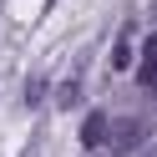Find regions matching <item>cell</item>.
Segmentation results:
<instances>
[{"instance_id":"1","label":"cell","mask_w":157,"mask_h":157,"mask_svg":"<svg viewBox=\"0 0 157 157\" xmlns=\"http://www.w3.org/2000/svg\"><path fill=\"white\" fill-rule=\"evenodd\" d=\"M106 142L117 152H137V147H147V122L142 117H122V122H112V137Z\"/></svg>"},{"instance_id":"2","label":"cell","mask_w":157,"mask_h":157,"mask_svg":"<svg viewBox=\"0 0 157 157\" xmlns=\"http://www.w3.org/2000/svg\"><path fill=\"white\" fill-rule=\"evenodd\" d=\"M106 137H112V122H106V112H91L81 122V147H101Z\"/></svg>"},{"instance_id":"3","label":"cell","mask_w":157,"mask_h":157,"mask_svg":"<svg viewBox=\"0 0 157 157\" xmlns=\"http://www.w3.org/2000/svg\"><path fill=\"white\" fill-rule=\"evenodd\" d=\"M41 96H46V76H31L25 81V106H41Z\"/></svg>"},{"instance_id":"4","label":"cell","mask_w":157,"mask_h":157,"mask_svg":"<svg viewBox=\"0 0 157 157\" xmlns=\"http://www.w3.org/2000/svg\"><path fill=\"white\" fill-rule=\"evenodd\" d=\"M112 66H117V71H127V66H132V51H127V41H117V51H112Z\"/></svg>"},{"instance_id":"5","label":"cell","mask_w":157,"mask_h":157,"mask_svg":"<svg viewBox=\"0 0 157 157\" xmlns=\"http://www.w3.org/2000/svg\"><path fill=\"white\" fill-rule=\"evenodd\" d=\"M76 91H81V86H76V81H66V86H61V96H56V101H61V106H76Z\"/></svg>"},{"instance_id":"6","label":"cell","mask_w":157,"mask_h":157,"mask_svg":"<svg viewBox=\"0 0 157 157\" xmlns=\"http://www.w3.org/2000/svg\"><path fill=\"white\" fill-rule=\"evenodd\" d=\"M142 51H147V66H157V31L147 36V46H142Z\"/></svg>"},{"instance_id":"7","label":"cell","mask_w":157,"mask_h":157,"mask_svg":"<svg viewBox=\"0 0 157 157\" xmlns=\"http://www.w3.org/2000/svg\"><path fill=\"white\" fill-rule=\"evenodd\" d=\"M142 157H157V142H152V147H147V152H142Z\"/></svg>"},{"instance_id":"8","label":"cell","mask_w":157,"mask_h":157,"mask_svg":"<svg viewBox=\"0 0 157 157\" xmlns=\"http://www.w3.org/2000/svg\"><path fill=\"white\" fill-rule=\"evenodd\" d=\"M25 157H36V152H25Z\"/></svg>"}]
</instances>
